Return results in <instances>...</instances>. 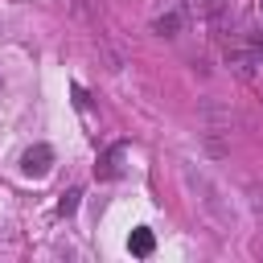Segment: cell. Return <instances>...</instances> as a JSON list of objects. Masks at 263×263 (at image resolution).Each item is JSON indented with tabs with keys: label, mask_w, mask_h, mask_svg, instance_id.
Listing matches in <instances>:
<instances>
[{
	"label": "cell",
	"mask_w": 263,
	"mask_h": 263,
	"mask_svg": "<svg viewBox=\"0 0 263 263\" xmlns=\"http://www.w3.org/2000/svg\"><path fill=\"white\" fill-rule=\"evenodd\" d=\"M181 177H185V185H189V193H193L197 210L205 214V222H210L218 234H230V230H234V210H230V197L222 193V185H218L210 173L193 168V164H185V168H181Z\"/></svg>",
	"instance_id": "6da1fadb"
},
{
	"label": "cell",
	"mask_w": 263,
	"mask_h": 263,
	"mask_svg": "<svg viewBox=\"0 0 263 263\" xmlns=\"http://www.w3.org/2000/svg\"><path fill=\"white\" fill-rule=\"evenodd\" d=\"M226 127H230V115H222L214 103H205V144H210V152L214 156H222L226 152Z\"/></svg>",
	"instance_id": "7a4b0ae2"
},
{
	"label": "cell",
	"mask_w": 263,
	"mask_h": 263,
	"mask_svg": "<svg viewBox=\"0 0 263 263\" xmlns=\"http://www.w3.org/2000/svg\"><path fill=\"white\" fill-rule=\"evenodd\" d=\"M181 25H185V4L181 0H164V8L152 16V33H160V37H177Z\"/></svg>",
	"instance_id": "3957f363"
},
{
	"label": "cell",
	"mask_w": 263,
	"mask_h": 263,
	"mask_svg": "<svg viewBox=\"0 0 263 263\" xmlns=\"http://www.w3.org/2000/svg\"><path fill=\"white\" fill-rule=\"evenodd\" d=\"M45 168H49V148H45V144L29 148V152H25V173H37V177H41Z\"/></svg>",
	"instance_id": "277c9868"
},
{
	"label": "cell",
	"mask_w": 263,
	"mask_h": 263,
	"mask_svg": "<svg viewBox=\"0 0 263 263\" xmlns=\"http://www.w3.org/2000/svg\"><path fill=\"white\" fill-rule=\"evenodd\" d=\"M132 251H136V255H148V251H152V234H148V230H136V234H132Z\"/></svg>",
	"instance_id": "5b68a950"
},
{
	"label": "cell",
	"mask_w": 263,
	"mask_h": 263,
	"mask_svg": "<svg viewBox=\"0 0 263 263\" xmlns=\"http://www.w3.org/2000/svg\"><path fill=\"white\" fill-rule=\"evenodd\" d=\"M78 197H82V193H78V189H70V193L62 197V205H58V210H62V214H74V210H78Z\"/></svg>",
	"instance_id": "8992f818"
},
{
	"label": "cell",
	"mask_w": 263,
	"mask_h": 263,
	"mask_svg": "<svg viewBox=\"0 0 263 263\" xmlns=\"http://www.w3.org/2000/svg\"><path fill=\"white\" fill-rule=\"evenodd\" d=\"M259 66H263V58H259Z\"/></svg>",
	"instance_id": "52a82bcc"
}]
</instances>
